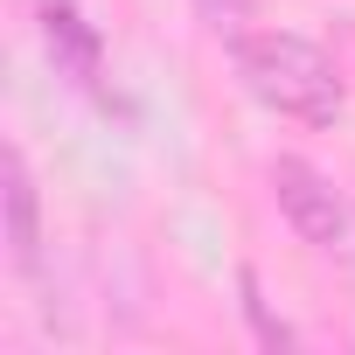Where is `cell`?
Segmentation results:
<instances>
[{
  "label": "cell",
  "mask_w": 355,
  "mask_h": 355,
  "mask_svg": "<svg viewBox=\"0 0 355 355\" xmlns=\"http://www.w3.org/2000/svg\"><path fill=\"white\" fill-rule=\"evenodd\" d=\"M230 70H237V84H244L272 119L334 125V119L348 112L341 63H334L313 35H293V28H244V35L230 42Z\"/></svg>",
  "instance_id": "cell-1"
},
{
  "label": "cell",
  "mask_w": 355,
  "mask_h": 355,
  "mask_svg": "<svg viewBox=\"0 0 355 355\" xmlns=\"http://www.w3.org/2000/svg\"><path fill=\"white\" fill-rule=\"evenodd\" d=\"M265 189H272V202H279V216H286V230H293L300 244H313V251H334V244L348 237V196L327 182V174H320L313 160H300V153H279V160L265 167Z\"/></svg>",
  "instance_id": "cell-2"
},
{
  "label": "cell",
  "mask_w": 355,
  "mask_h": 355,
  "mask_svg": "<svg viewBox=\"0 0 355 355\" xmlns=\"http://www.w3.org/2000/svg\"><path fill=\"white\" fill-rule=\"evenodd\" d=\"M0 216H8V265L35 279L42 272V189L21 146H8V160H0Z\"/></svg>",
  "instance_id": "cell-3"
},
{
  "label": "cell",
  "mask_w": 355,
  "mask_h": 355,
  "mask_svg": "<svg viewBox=\"0 0 355 355\" xmlns=\"http://www.w3.org/2000/svg\"><path fill=\"white\" fill-rule=\"evenodd\" d=\"M42 49H49V63H56V77H70L77 91H98V77H105V35L70 8V0H42Z\"/></svg>",
  "instance_id": "cell-4"
},
{
  "label": "cell",
  "mask_w": 355,
  "mask_h": 355,
  "mask_svg": "<svg viewBox=\"0 0 355 355\" xmlns=\"http://www.w3.org/2000/svg\"><path fill=\"white\" fill-rule=\"evenodd\" d=\"M237 306H244V320H251V334H258V348H300V334L272 313V300H265V286H258V272H237Z\"/></svg>",
  "instance_id": "cell-5"
},
{
  "label": "cell",
  "mask_w": 355,
  "mask_h": 355,
  "mask_svg": "<svg viewBox=\"0 0 355 355\" xmlns=\"http://www.w3.org/2000/svg\"><path fill=\"white\" fill-rule=\"evenodd\" d=\"M196 8V21L209 28V35H223V42H237L251 21H258V0H189Z\"/></svg>",
  "instance_id": "cell-6"
}]
</instances>
